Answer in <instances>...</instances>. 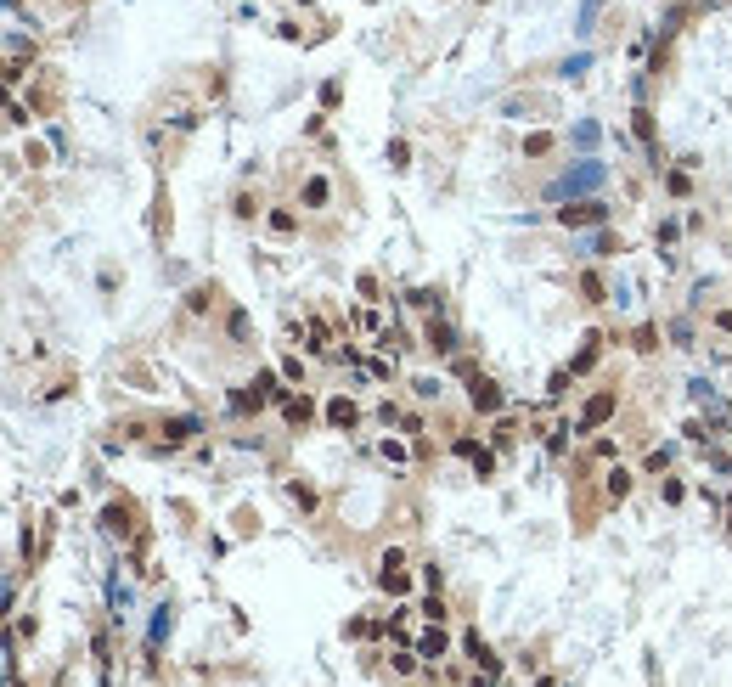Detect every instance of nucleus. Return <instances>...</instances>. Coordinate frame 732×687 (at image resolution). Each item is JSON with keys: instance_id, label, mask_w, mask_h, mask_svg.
I'll return each instance as SVG.
<instances>
[{"instance_id": "423d86ee", "label": "nucleus", "mask_w": 732, "mask_h": 687, "mask_svg": "<svg viewBox=\"0 0 732 687\" xmlns=\"http://www.w3.org/2000/svg\"><path fill=\"white\" fill-rule=\"evenodd\" d=\"M282 417H288L293 428H298V423H310V400H304V394H282Z\"/></svg>"}, {"instance_id": "f8f14e48", "label": "nucleus", "mask_w": 732, "mask_h": 687, "mask_svg": "<svg viewBox=\"0 0 732 687\" xmlns=\"http://www.w3.org/2000/svg\"><path fill=\"white\" fill-rule=\"evenodd\" d=\"M664 186H670V192H676V198H687V192H693V180H687V175H682V169H676V175H670V180H664Z\"/></svg>"}, {"instance_id": "9b49d317", "label": "nucleus", "mask_w": 732, "mask_h": 687, "mask_svg": "<svg viewBox=\"0 0 732 687\" xmlns=\"http://www.w3.org/2000/svg\"><path fill=\"white\" fill-rule=\"evenodd\" d=\"M304 203H327V180H321V175L304 186Z\"/></svg>"}, {"instance_id": "7ed1b4c3", "label": "nucleus", "mask_w": 732, "mask_h": 687, "mask_svg": "<svg viewBox=\"0 0 732 687\" xmlns=\"http://www.w3.org/2000/svg\"><path fill=\"white\" fill-rule=\"evenodd\" d=\"M608 411H614V394H591V400H586V411H581V423H586V428H597V423H608Z\"/></svg>"}, {"instance_id": "0eeeda50", "label": "nucleus", "mask_w": 732, "mask_h": 687, "mask_svg": "<svg viewBox=\"0 0 732 687\" xmlns=\"http://www.w3.org/2000/svg\"><path fill=\"white\" fill-rule=\"evenodd\" d=\"M591 367H597V338H586V344H581V355L569 361V372H591Z\"/></svg>"}, {"instance_id": "ddd939ff", "label": "nucleus", "mask_w": 732, "mask_h": 687, "mask_svg": "<svg viewBox=\"0 0 732 687\" xmlns=\"http://www.w3.org/2000/svg\"><path fill=\"white\" fill-rule=\"evenodd\" d=\"M377 451H383V457H389V462H406V445H400V440H383V445H377Z\"/></svg>"}, {"instance_id": "f03ea898", "label": "nucleus", "mask_w": 732, "mask_h": 687, "mask_svg": "<svg viewBox=\"0 0 732 687\" xmlns=\"http://www.w3.org/2000/svg\"><path fill=\"white\" fill-rule=\"evenodd\" d=\"M355 417H361V411H355V400H344V394H338V400H327V423H333V428H355Z\"/></svg>"}, {"instance_id": "f257e3e1", "label": "nucleus", "mask_w": 732, "mask_h": 687, "mask_svg": "<svg viewBox=\"0 0 732 687\" xmlns=\"http://www.w3.org/2000/svg\"><path fill=\"white\" fill-rule=\"evenodd\" d=\"M597 186H603V163H575L569 175H558V180L547 186V198L569 203V198H586V192H597Z\"/></svg>"}, {"instance_id": "39448f33", "label": "nucleus", "mask_w": 732, "mask_h": 687, "mask_svg": "<svg viewBox=\"0 0 732 687\" xmlns=\"http://www.w3.org/2000/svg\"><path fill=\"white\" fill-rule=\"evenodd\" d=\"M473 406H479V411H502V394H496V383L473 378Z\"/></svg>"}, {"instance_id": "1a4fd4ad", "label": "nucleus", "mask_w": 732, "mask_h": 687, "mask_svg": "<svg viewBox=\"0 0 732 687\" xmlns=\"http://www.w3.org/2000/svg\"><path fill=\"white\" fill-rule=\"evenodd\" d=\"M569 136H575V147H597V124H575Z\"/></svg>"}, {"instance_id": "20e7f679", "label": "nucleus", "mask_w": 732, "mask_h": 687, "mask_svg": "<svg viewBox=\"0 0 732 687\" xmlns=\"http://www.w3.org/2000/svg\"><path fill=\"white\" fill-rule=\"evenodd\" d=\"M603 220V203H575V209H564V226H597Z\"/></svg>"}, {"instance_id": "6e6552de", "label": "nucleus", "mask_w": 732, "mask_h": 687, "mask_svg": "<svg viewBox=\"0 0 732 687\" xmlns=\"http://www.w3.org/2000/svg\"><path fill=\"white\" fill-rule=\"evenodd\" d=\"M288 496H293V502H298V507H304V513H310V507H316V490H310V485H288Z\"/></svg>"}, {"instance_id": "9d476101", "label": "nucleus", "mask_w": 732, "mask_h": 687, "mask_svg": "<svg viewBox=\"0 0 732 687\" xmlns=\"http://www.w3.org/2000/svg\"><path fill=\"white\" fill-rule=\"evenodd\" d=\"M271 231H276V237H293V215H288V209H276V215H271Z\"/></svg>"}]
</instances>
